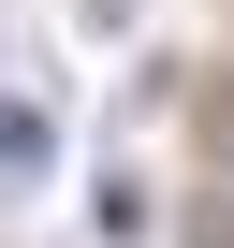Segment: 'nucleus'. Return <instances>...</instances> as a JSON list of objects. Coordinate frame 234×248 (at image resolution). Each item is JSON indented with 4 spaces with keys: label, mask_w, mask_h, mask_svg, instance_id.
Returning <instances> with one entry per match:
<instances>
[{
    "label": "nucleus",
    "mask_w": 234,
    "mask_h": 248,
    "mask_svg": "<svg viewBox=\"0 0 234 248\" xmlns=\"http://www.w3.org/2000/svg\"><path fill=\"white\" fill-rule=\"evenodd\" d=\"M190 132H205V175L234 190V73H205V88H190Z\"/></svg>",
    "instance_id": "f03ea898"
},
{
    "label": "nucleus",
    "mask_w": 234,
    "mask_h": 248,
    "mask_svg": "<svg viewBox=\"0 0 234 248\" xmlns=\"http://www.w3.org/2000/svg\"><path fill=\"white\" fill-rule=\"evenodd\" d=\"M44 161H59V132H44V102H15V88H0V175H15V190H30Z\"/></svg>",
    "instance_id": "f257e3e1"
},
{
    "label": "nucleus",
    "mask_w": 234,
    "mask_h": 248,
    "mask_svg": "<svg viewBox=\"0 0 234 248\" xmlns=\"http://www.w3.org/2000/svg\"><path fill=\"white\" fill-rule=\"evenodd\" d=\"M176 248H234V190H205V204L176 219Z\"/></svg>",
    "instance_id": "7ed1b4c3"
}]
</instances>
